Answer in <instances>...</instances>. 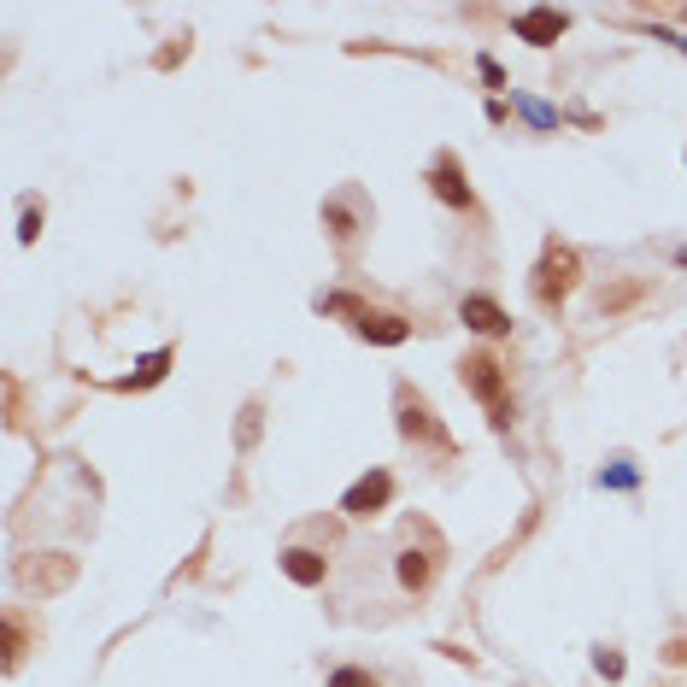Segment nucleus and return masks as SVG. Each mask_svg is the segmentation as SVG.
I'll return each instance as SVG.
<instances>
[{
	"mask_svg": "<svg viewBox=\"0 0 687 687\" xmlns=\"http://www.w3.org/2000/svg\"><path fill=\"white\" fill-rule=\"evenodd\" d=\"M429 576H435V564L423 559L417 547H405L400 552V582H405V588H429Z\"/></svg>",
	"mask_w": 687,
	"mask_h": 687,
	"instance_id": "obj_10",
	"label": "nucleus"
},
{
	"mask_svg": "<svg viewBox=\"0 0 687 687\" xmlns=\"http://www.w3.org/2000/svg\"><path fill=\"white\" fill-rule=\"evenodd\" d=\"M459 317L471 324L476 335H511V317L494 305L488 295H464V305H459Z\"/></svg>",
	"mask_w": 687,
	"mask_h": 687,
	"instance_id": "obj_7",
	"label": "nucleus"
},
{
	"mask_svg": "<svg viewBox=\"0 0 687 687\" xmlns=\"http://www.w3.org/2000/svg\"><path fill=\"white\" fill-rule=\"evenodd\" d=\"M564 12H552V7H535V12H517V24H511V30H517V41H535V48H552V41L564 36Z\"/></svg>",
	"mask_w": 687,
	"mask_h": 687,
	"instance_id": "obj_5",
	"label": "nucleus"
},
{
	"mask_svg": "<svg viewBox=\"0 0 687 687\" xmlns=\"http://www.w3.org/2000/svg\"><path fill=\"white\" fill-rule=\"evenodd\" d=\"M599 482H605V488H635V471H628V464H617V471H605Z\"/></svg>",
	"mask_w": 687,
	"mask_h": 687,
	"instance_id": "obj_16",
	"label": "nucleus"
},
{
	"mask_svg": "<svg viewBox=\"0 0 687 687\" xmlns=\"http://www.w3.org/2000/svg\"><path fill=\"white\" fill-rule=\"evenodd\" d=\"M324 217H329V229H335V241H347V236H353V217H347L341 207H324Z\"/></svg>",
	"mask_w": 687,
	"mask_h": 687,
	"instance_id": "obj_13",
	"label": "nucleus"
},
{
	"mask_svg": "<svg viewBox=\"0 0 687 687\" xmlns=\"http://www.w3.org/2000/svg\"><path fill=\"white\" fill-rule=\"evenodd\" d=\"M594 670H599L605 682H617V676H623V658H617V652H594Z\"/></svg>",
	"mask_w": 687,
	"mask_h": 687,
	"instance_id": "obj_12",
	"label": "nucleus"
},
{
	"mask_svg": "<svg viewBox=\"0 0 687 687\" xmlns=\"http://www.w3.org/2000/svg\"><path fill=\"white\" fill-rule=\"evenodd\" d=\"M523 112H529V124H540V129H552V124H559V112H552V107H540V100H523Z\"/></svg>",
	"mask_w": 687,
	"mask_h": 687,
	"instance_id": "obj_14",
	"label": "nucleus"
},
{
	"mask_svg": "<svg viewBox=\"0 0 687 687\" xmlns=\"http://www.w3.org/2000/svg\"><path fill=\"white\" fill-rule=\"evenodd\" d=\"M359 335L364 341H376V347H400L405 335H412V324L394 317V312H359Z\"/></svg>",
	"mask_w": 687,
	"mask_h": 687,
	"instance_id": "obj_9",
	"label": "nucleus"
},
{
	"mask_svg": "<svg viewBox=\"0 0 687 687\" xmlns=\"http://www.w3.org/2000/svg\"><path fill=\"white\" fill-rule=\"evenodd\" d=\"M676 259H682V265H687V247H682V253H676Z\"/></svg>",
	"mask_w": 687,
	"mask_h": 687,
	"instance_id": "obj_17",
	"label": "nucleus"
},
{
	"mask_svg": "<svg viewBox=\"0 0 687 687\" xmlns=\"http://www.w3.org/2000/svg\"><path fill=\"white\" fill-rule=\"evenodd\" d=\"M570 288H576V253L552 241L547 253H540V265H535V300L540 305H559Z\"/></svg>",
	"mask_w": 687,
	"mask_h": 687,
	"instance_id": "obj_1",
	"label": "nucleus"
},
{
	"mask_svg": "<svg viewBox=\"0 0 687 687\" xmlns=\"http://www.w3.org/2000/svg\"><path fill=\"white\" fill-rule=\"evenodd\" d=\"M236 441H241V447L259 441V405H247V412H241V435H236Z\"/></svg>",
	"mask_w": 687,
	"mask_h": 687,
	"instance_id": "obj_15",
	"label": "nucleus"
},
{
	"mask_svg": "<svg viewBox=\"0 0 687 687\" xmlns=\"http://www.w3.org/2000/svg\"><path fill=\"white\" fill-rule=\"evenodd\" d=\"M329 687H376V676H371V670H335Z\"/></svg>",
	"mask_w": 687,
	"mask_h": 687,
	"instance_id": "obj_11",
	"label": "nucleus"
},
{
	"mask_svg": "<svg viewBox=\"0 0 687 687\" xmlns=\"http://www.w3.org/2000/svg\"><path fill=\"white\" fill-rule=\"evenodd\" d=\"M459 376H464V388H471L476 400H488V405H494V423L505 429L511 412H505V400H500V388H505V383H500V364H494L488 353H471V359L459 364Z\"/></svg>",
	"mask_w": 687,
	"mask_h": 687,
	"instance_id": "obj_2",
	"label": "nucleus"
},
{
	"mask_svg": "<svg viewBox=\"0 0 687 687\" xmlns=\"http://www.w3.org/2000/svg\"><path fill=\"white\" fill-rule=\"evenodd\" d=\"M388 500H394V476L388 471H371V476H359L353 488L341 494V511H347V517H376Z\"/></svg>",
	"mask_w": 687,
	"mask_h": 687,
	"instance_id": "obj_3",
	"label": "nucleus"
},
{
	"mask_svg": "<svg viewBox=\"0 0 687 687\" xmlns=\"http://www.w3.org/2000/svg\"><path fill=\"white\" fill-rule=\"evenodd\" d=\"M429 188H435V200H447V207H464L471 212V183H464V171H459V159H435V171H429Z\"/></svg>",
	"mask_w": 687,
	"mask_h": 687,
	"instance_id": "obj_6",
	"label": "nucleus"
},
{
	"mask_svg": "<svg viewBox=\"0 0 687 687\" xmlns=\"http://www.w3.org/2000/svg\"><path fill=\"white\" fill-rule=\"evenodd\" d=\"M283 576L300 582V588H317V582L329 576V559L324 552H312V547H288L283 552Z\"/></svg>",
	"mask_w": 687,
	"mask_h": 687,
	"instance_id": "obj_8",
	"label": "nucleus"
},
{
	"mask_svg": "<svg viewBox=\"0 0 687 687\" xmlns=\"http://www.w3.org/2000/svg\"><path fill=\"white\" fill-rule=\"evenodd\" d=\"M400 435H405V441H435V447H447L441 423L429 417V405H423V400H412V388H400Z\"/></svg>",
	"mask_w": 687,
	"mask_h": 687,
	"instance_id": "obj_4",
	"label": "nucleus"
}]
</instances>
